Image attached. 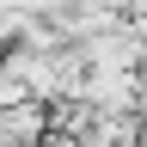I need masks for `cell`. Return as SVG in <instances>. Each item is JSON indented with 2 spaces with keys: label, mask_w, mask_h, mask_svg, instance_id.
<instances>
[{
  "label": "cell",
  "mask_w": 147,
  "mask_h": 147,
  "mask_svg": "<svg viewBox=\"0 0 147 147\" xmlns=\"http://www.w3.org/2000/svg\"><path fill=\"white\" fill-rule=\"evenodd\" d=\"M135 147H147V110H141V123H135Z\"/></svg>",
  "instance_id": "3"
},
{
  "label": "cell",
  "mask_w": 147,
  "mask_h": 147,
  "mask_svg": "<svg viewBox=\"0 0 147 147\" xmlns=\"http://www.w3.org/2000/svg\"><path fill=\"white\" fill-rule=\"evenodd\" d=\"M135 110H92V123L80 129V147H135Z\"/></svg>",
  "instance_id": "2"
},
{
  "label": "cell",
  "mask_w": 147,
  "mask_h": 147,
  "mask_svg": "<svg viewBox=\"0 0 147 147\" xmlns=\"http://www.w3.org/2000/svg\"><path fill=\"white\" fill-rule=\"evenodd\" d=\"M43 135H49V104H37V98L0 104V141H12V147H43Z\"/></svg>",
  "instance_id": "1"
}]
</instances>
